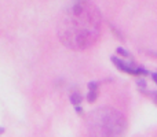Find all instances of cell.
<instances>
[{
	"label": "cell",
	"instance_id": "cell-10",
	"mask_svg": "<svg viewBox=\"0 0 157 137\" xmlns=\"http://www.w3.org/2000/svg\"><path fill=\"white\" fill-rule=\"evenodd\" d=\"M2 133H4V128L0 126V135H2Z\"/></svg>",
	"mask_w": 157,
	"mask_h": 137
},
{
	"label": "cell",
	"instance_id": "cell-9",
	"mask_svg": "<svg viewBox=\"0 0 157 137\" xmlns=\"http://www.w3.org/2000/svg\"><path fill=\"white\" fill-rule=\"evenodd\" d=\"M150 75H152V80L155 81V84H157V73H152Z\"/></svg>",
	"mask_w": 157,
	"mask_h": 137
},
{
	"label": "cell",
	"instance_id": "cell-6",
	"mask_svg": "<svg viewBox=\"0 0 157 137\" xmlns=\"http://www.w3.org/2000/svg\"><path fill=\"white\" fill-rule=\"evenodd\" d=\"M117 54H119V55H121L123 58H132V56H131V54H130V52H128L127 49L121 48V47H119V48H117Z\"/></svg>",
	"mask_w": 157,
	"mask_h": 137
},
{
	"label": "cell",
	"instance_id": "cell-5",
	"mask_svg": "<svg viewBox=\"0 0 157 137\" xmlns=\"http://www.w3.org/2000/svg\"><path fill=\"white\" fill-rule=\"evenodd\" d=\"M69 100H71V103L75 106V107H76V106H80L81 104V102H83V96H81L80 92L75 91L73 93L69 96Z\"/></svg>",
	"mask_w": 157,
	"mask_h": 137
},
{
	"label": "cell",
	"instance_id": "cell-2",
	"mask_svg": "<svg viewBox=\"0 0 157 137\" xmlns=\"http://www.w3.org/2000/svg\"><path fill=\"white\" fill-rule=\"evenodd\" d=\"M87 129L90 137H123L127 130V121L120 111L101 107L88 115Z\"/></svg>",
	"mask_w": 157,
	"mask_h": 137
},
{
	"label": "cell",
	"instance_id": "cell-4",
	"mask_svg": "<svg viewBox=\"0 0 157 137\" xmlns=\"http://www.w3.org/2000/svg\"><path fill=\"white\" fill-rule=\"evenodd\" d=\"M88 93H87V102L94 103L98 97V82L97 81H91L88 82Z\"/></svg>",
	"mask_w": 157,
	"mask_h": 137
},
{
	"label": "cell",
	"instance_id": "cell-3",
	"mask_svg": "<svg viewBox=\"0 0 157 137\" xmlns=\"http://www.w3.org/2000/svg\"><path fill=\"white\" fill-rule=\"evenodd\" d=\"M110 60H112V63L120 70V71H124V73H127V74L138 75V77L150 74L149 70L145 69L144 66H139L134 62H127L125 59H121V58H119V56H112Z\"/></svg>",
	"mask_w": 157,
	"mask_h": 137
},
{
	"label": "cell",
	"instance_id": "cell-8",
	"mask_svg": "<svg viewBox=\"0 0 157 137\" xmlns=\"http://www.w3.org/2000/svg\"><path fill=\"white\" fill-rule=\"evenodd\" d=\"M75 111H76L77 114H83V107H81V106H76V107H75Z\"/></svg>",
	"mask_w": 157,
	"mask_h": 137
},
{
	"label": "cell",
	"instance_id": "cell-7",
	"mask_svg": "<svg viewBox=\"0 0 157 137\" xmlns=\"http://www.w3.org/2000/svg\"><path fill=\"white\" fill-rule=\"evenodd\" d=\"M147 95H149V96L152 97L153 102H155L156 104H157V91H155V92H150V91H149V93H147Z\"/></svg>",
	"mask_w": 157,
	"mask_h": 137
},
{
	"label": "cell",
	"instance_id": "cell-1",
	"mask_svg": "<svg viewBox=\"0 0 157 137\" xmlns=\"http://www.w3.org/2000/svg\"><path fill=\"white\" fill-rule=\"evenodd\" d=\"M102 16L97 5L90 2H71L65 7L58 23V37L71 49L90 48L101 33Z\"/></svg>",
	"mask_w": 157,
	"mask_h": 137
}]
</instances>
